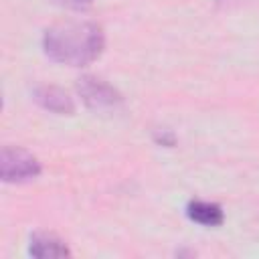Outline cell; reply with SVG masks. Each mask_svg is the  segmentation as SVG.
<instances>
[{
  "instance_id": "cell-1",
  "label": "cell",
  "mask_w": 259,
  "mask_h": 259,
  "mask_svg": "<svg viewBox=\"0 0 259 259\" xmlns=\"http://www.w3.org/2000/svg\"><path fill=\"white\" fill-rule=\"evenodd\" d=\"M105 34L97 22L69 20L53 24L42 34L45 55L67 67H87L101 57Z\"/></svg>"
},
{
  "instance_id": "cell-2",
  "label": "cell",
  "mask_w": 259,
  "mask_h": 259,
  "mask_svg": "<svg viewBox=\"0 0 259 259\" xmlns=\"http://www.w3.org/2000/svg\"><path fill=\"white\" fill-rule=\"evenodd\" d=\"M42 166L36 156L22 148L4 146L0 152V178L6 184H20L38 178Z\"/></svg>"
},
{
  "instance_id": "cell-3",
  "label": "cell",
  "mask_w": 259,
  "mask_h": 259,
  "mask_svg": "<svg viewBox=\"0 0 259 259\" xmlns=\"http://www.w3.org/2000/svg\"><path fill=\"white\" fill-rule=\"evenodd\" d=\"M77 93L85 107L93 111H105V109H115L121 105L123 97L121 93L109 85L105 79L95 77V75H83L77 79Z\"/></svg>"
},
{
  "instance_id": "cell-4",
  "label": "cell",
  "mask_w": 259,
  "mask_h": 259,
  "mask_svg": "<svg viewBox=\"0 0 259 259\" xmlns=\"http://www.w3.org/2000/svg\"><path fill=\"white\" fill-rule=\"evenodd\" d=\"M32 99L47 111L57 115H73L75 113V101L73 97L57 87V85H38L32 89Z\"/></svg>"
},
{
  "instance_id": "cell-5",
  "label": "cell",
  "mask_w": 259,
  "mask_h": 259,
  "mask_svg": "<svg viewBox=\"0 0 259 259\" xmlns=\"http://www.w3.org/2000/svg\"><path fill=\"white\" fill-rule=\"evenodd\" d=\"M28 253L36 259H57V257H69L71 249L63 239H59L53 233H32L28 243Z\"/></svg>"
},
{
  "instance_id": "cell-6",
  "label": "cell",
  "mask_w": 259,
  "mask_h": 259,
  "mask_svg": "<svg viewBox=\"0 0 259 259\" xmlns=\"http://www.w3.org/2000/svg\"><path fill=\"white\" fill-rule=\"evenodd\" d=\"M186 217L202 227H221L225 221V212L217 202L206 200H190L186 204Z\"/></svg>"
},
{
  "instance_id": "cell-7",
  "label": "cell",
  "mask_w": 259,
  "mask_h": 259,
  "mask_svg": "<svg viewBox=\"0 0 259 259\" xmlns=\"http://www.w3.org/2000/svg\"><path fill=\"white\" fill-rule=\"evenodd\" d=\"M154 142L158 144V146H166V148H172V146H176V136H174V132L172 130H156L154 132Z\"/></svg>"
},
{
  "instance_id": "cell-8",
  "label": "cell",
  "mask_w": 259,
  "mask_h": 259,
  "mask_svg": "<svg viewBox=\"0 0 259 259\" xmlns=\"http://www.w3.org/2000/svg\"><path fill=\"white\" fill-rule=\"evenodd\" d=\"M57 4H61V6H67V8H75V10H79V8H87L93 0H55Z\"/></svg>"
},
{
  "instance_id": "cell-9",
  "label": "cell",
  "mask_w": 259,
  "mask_h": 259,
  "mask_svg": "<svg viewBox=\"0 0 259 259\" xmlns=\"http://www.w3.org/2000/svg\"><path fill=\"white\" fill-rule=\"evenodd\" d=\"M233 2H241V0H217V4H221V6H229Z\"/></svg>"
}]
</instances>
